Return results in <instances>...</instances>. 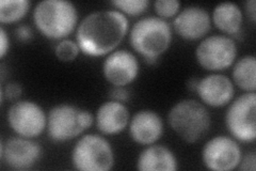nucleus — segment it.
Instances as JSON below:
<instances>
[{"instance_id":"f257e3e1","label":"nucleus","mask_w":256,"mask_h":171,"mask_svg":"<svg viewBox=\"0 0 256 171\" xmlns=\"http://www.w3.org/2000/svg\"><path fill=\"white\" fill-rule=\"evenodd\" d=\"M128 20L118 10L88 14L77 28V44L88 56L100 57L112 52L127 34Z\"/></svg>"},{"instance_id":"f03ea898","label":"nucleus","mask_w":256,"mask_h":171,"mask_svg":"<svg viewBox=\"0 0 256 171\" xmlns=\"http://www.w3.org/2000/svg\"><path fill=\"white\" fill-rule=\"evenodd\" d=\"M130 41L132 47L146 58V63L154 64L171 44L170 24L155 16L141 19L132 26Z\"/></svg>"},{"instance_id":"7ed1b4c3","label":"nucleus","mask_w":256,"mask_h":171,"mask_svg":"<svg viewBox=\"0 0 256 171\" xmlns=\"http://www.w3.org/2000/svg\"><path fill=\"white\" fill-rule=\"evenodd\" d=\"M168 120L176 135L189 143L202 140L212 125L210 111L205 105L191 99L176 103L170 109Z\"/></svg>"},{"instance_id":"20e7f679","label":"nucleus","mask_w":256,"mask_h":171,"mask_svg":"<svg viewBox=\"0 0 256 171\" xmlns=\"http://www.w3.org/2000/svg\"><path fill=\"white\" fill-rule=\"evenodd\" d=\"M77 20L75 5L66 0H43L34 11V22L38 30L52 40L68 37L76 27Z\"/></svg>"},{"instance_id":"39448f33","label":"nucleus","mask_w":256,"mask_h":171,"mask_svg":"<svg viewBox=\"0 0 256 171\" xmlns=\"http://www.w3.org/2000/svg\"><path fill=\"white\" fill-rule=\"evenodd\" d=\"M93 115L75 105L60 104L52 107L47 116V133L56 142L72 140L93 124Z\"/></svg>"},{"instance_id":"423d86ee","label":"nucleus","mask_w":256,"mask_h":171,"mask_svg":"<svg viewBox=\"0 0 256 171\" xmlns=\"http://www.w3.org/2000/svg\"><path fill=\"white\" fill-rule=\"evenodd\" d=\"M72 162L82 171H108L114 165L111 144L98 134H88L76 142L72 151Z\"/></svg>"},{"instance_id":"0eeeda50","label":"nucleus","mask_w":256,"mask_h":171,"mask_svg":"<svg viewBox=\"0 0 256 171\" xmlns=\"http://www.w3.org/2000/svg\"><path fill=\"white\" fill-rule=\"evenodd\" d=\"M256 94L246 92L232 103L226 113V125L237 140L252 142L256 138Z\"/></svg>"},{"instance_id":"6e6552de","label":"nucleus","mask_w":256,"mask_h":171,"mask_svg":"<svg viewBox=\"0 0 256 171\" xmlns=\"http://www.w3.org/2000/svg\"><path fill=\"white\" fill-rule=\"evenodd\" d=\"M236 56L235 41L220 35L205 38L196 51L198 64L208 71H223L230 68L234 63Z\"/></svg>"},{"instance_id":"1a4fd4ad","label":"nucleus","mask_w":256,"mask_h":171,"mask_svg":"<svg viewBox=\"0 0 256 171\" xmlns=\"http://www.w3.org/2000/svg\"><path fill=\"white\" fill-rule=\"evenodd\" d=\"M8 122L13 131L26 138L41 135L47 127V117L41 106L32 101L15 102L8 111Z\"/></svg>"},{"instance_id":"9d476101","label":"nucleus","mask_w":256,"mask_h":171,"mask_svg":"<svg viewBox=\"0 0 256 171\" xmlns=\"http://www.w3.org/2000/svg\"><path fill=\"white\" fill-rule=\"evenodd\" d=\"M242 157L239 144L228 136H216L208 140L202 151L206 168L214 171H230L238 167Z\"/></svg>"},{"instance_id":"9b49d317","label":"nucleus","mask_w":256,"mask_h":171,"mask_svg":"<svg viewBox=\"0 0 256 171\" xmlns=\"http://www.w3.org/2000/svg\"><path fill=\"white\" fill-rule=\"evenodd\" d=\"M0 157L4 164L14 170H28L41 157L42 149L32 138L14 137L2 142Z\"/></svg>"},{"instance_id":"f8f14e48","label":"nucleus","mask_w":256,"mask_h":171,"mask_svg":"<svg viewBox=\"0 0 256 171\" xmlns=\"http://www.w3.org/2000/svg\"><path fill=\"white\" fill-rule=\"evenodd\" d=\"M102 73L109 84L124 87L137 78L139 61L136 56L125 50L111 53L102 64Z\"/></svg>"},{"instance_id":"ddd939ff","label":"nucleus","mask_w":256,"mask_h":171,"mask_svg":"<svg viewBox=\"0 0 256 171\" xmlns=\"http://www.w3.org/2000/svg\"><path fill=\"white\" fill-rule=\"evenodd\" d=\"M210 16L202 7L190 6L182 10L173 22V27L182 39L194 41L203 38L210 29Z\"/></svg>"},{"instance_id":"4468645a","label":"nucleus","mask_w":256,"mask_h":171,"mask_svg":"<svg viewBox=\"0 0 256 171\" xmlns=\"http://www.w3.org/2000/svg\"><path fill=\"white\" fill-rule=\"evenodd\" d=\"M196 92L205 105L210 107H223L234 97V84L222 74L207 75L198 80Z\"/></svg>"},{"instance_id":"2eb2a0df","label":"nucleus","mask_w":256,"mask_h":171,"mask_svg":"<svg viewBox=\"0 0 256 171\" xmlns=\"http://www.w3.org/2000/svg\"><path fill=\"white\" fill-rule=\"evenodd\" d=\"M132 139L140 144H153L164 133V122L153 110H140L132 117L130 124Z\"/></svg>"},{"instance_id":"dca6fc26","label":"nucleus","mask_w":256,"mask_h":171,"mask_svg":"<svg viewBox=\"0 0 256 171\" xmlns=\"http://www.w3.org/2000/svg\"><path fill=\"white\" fill-rule=\"evenodd\" d=\"M96 126L105 135L123 132L130 122V111L123 103L109 101L100 106L96 112Z\"/></svg>"},{"instance_id":"f3484780","label":"nucleus","mask_w":256,"mask_h":171,"mask_svg":"<svg viewBox=\"0 0 256 171\" xmlns=\"http://www.w3.org/2000/svg\"><path fill=\"white\" fill-rule=\"evenodd\" d=\"M137 168L140 171H175L178 170V159L169 148L154 144L140 153Z\"/></svg>"},{"instance_id":"a211bd4d","label":"nucleus","mask_w":256,"mask_h":171,"mask_svg":"<svg viewBox=\"0 0 256 171\" xmlns=\"http://www.w3.org/2000/svg\"><path fill=\"white\" fill-rule=\"evenodd\" d=\"M212 20L214 26L224 34L236 36L242 26V12L234 3H221L214 9Z\"/></svg>"},{"instance_id":"6ab92c4d","label":"nucleus","mask_w":256,"mask_h":171,"mask_svg":"<svg viewBox=\"0 0 256 171\" xmlns=\"http://www.w3.org/2000/svg\"><path fill=\"white\" fill-rule=\"evenodd\" d=\"M234 83L246 92H255L256 89V58L244 56L240 58L233 69Z\"/></svg>"},{"instance_id":"aec40b11","label":"nucleus","mask_w":256,"mask_h":171,"mask_svg":"<svg viewBox=\"0 0 256 171\" xmlns=\"http://www.w3.org/2000/svg\"><path fill=\"white\" fill-rule=\"evenodd\" d=\"M29 0H2L0 2V22L12 24L20 21L30 9Z\"/></svg>"},{"instance_id":"412c9836","label":"nucleus","mask_w":256,"mask_h":171,"mask_svg":"<svg viewBox=\"0 0 256 171\" xmlns=\"http://www.w3.org/2000/svg\"><path fill=\"white\" fill-rule=\"evenodd\" d=\"M120 12L130 15H139L146 12L150 6L148 0H114L111 3Z\"/></svg>"},{"instance_id":"4be33fe9","label":"nucleus","mask_w":256,"mask_h":171,"mask_svg":"<svg viewBox=\"0 0 256 171\" xmlns=\"http://www.w3.org/2000/svg\"><path fill=\"white\" fill-rule=\"evenodd\" d=\"M79 46L72 40H63L54 48V54L62 62H72L79 54Z\"/></svg>"},{"instance_id":"5701e85b","label":"nucleus","mask_w":256,"mask_h":171,"mask_svg":"<svg viewBox=\"0 0 256 171\" xmlns=\"http://www.w3.org/2000/svg\"><path fill=\"white\" fill-rule=\"evenodd\" d=\"M154 8L160 19H170L180 11V3L178 0H157L154 3Z\"/></svg>"},{"instance_id":"b1692460","label":"nucleus","mask_w":256,"mask_h":171,"mask_svg":"<svg viewBox=\"0 0 256 171\" xmlns=\"http://www.w3.org/2000/svg\"><path fill=\"white\" fill-rule=\"evenodd\" d=\"M22 95V87L18 83H9L2 89V102L4 97L8 100H16Z\"/></svg>"},{"instance_id":"393cba45","label":"nucleus","mask_w":256,"mask_h":171,"mask_svg":"<svg viewBox=\"0 0 256 171\" xmlns=\"http://www.w3.org/2000/svg\"><path fill=\"white\" fill-rule=\"evenodd\" d=\"M109 97L112 101L124 103L130 100V91L124 87H114L109 91Z\"/></svg>"},{"instance_id":"a878e982","label":"nucleus","mask_w":256,"mask_h":171,"mask_svg":"<svg viewBox=\"0 0 256 171\" xmlns=\"http://www.w3.org/2000/svg\"><path fill=\"white\" fill-rule=\"evenodd\" d=\"M239 170L242 171H255L256 169V155L255 152H250L249 154L242 159L239 162Z\"/></svg>"},{"instance_id":"bb28decb","label":"nucleus","mask_w":256,"mask_h":171,"mask_svg":"<svg viewBox=\"0 0 256 171\" xmlns=\"http://www.w3.org/2000/svg\"><path fill=\"white\" fill-rule=\"evenodd\" d=\"M10 47V40L8 38L6 32L4 27L0 28V57L4 58L6 54L9 51Z\"/></svg>"},{"instance_id":"cd10ccee","label":"nucleus","mask_w":256,"mask_h":171,"mask_svg":"<svg viewBox=\"0 0 256 171\" xmlns=\"http://www.w3.org/2000/svg\"><path fill=\"white\" fill-rule=\"evenodd\" d=\"M15 35H16V38H18L20 41L25 42V41H28L29 39H31L32 31L28 26L22 25L15 29Z\"/></svg>"},{"instance_id":"c85d7f7f","label":"nucleus","mask_w":256,"mask_h":171,"mask_svg":"<svg viewBox=\"0 0 256 171\" xmlns=\"http://www.w3.org/2000/svg\"><path fill=\"white\" fill-rule=\"evenodd\" d=\"M244 9H246L248 16L250 18V20L253 23H255V21H256V3H255V0H248V2H246Z\"/></svg>"},{"instance_id":"c756f323","label":"nucleus","mask_w":256,"mask_h":171,"mask_svg":"<svg viewBox=\"0 0 256 171\" xmlns=\"http://www.w3.org/2000/svg\"><path fill=\"white\" fill-rule=\"evenodd\" d=\"M198 83V79H196V78H191V79H189V80H188V88L190 89L191 91L196 92Z\"/></svg>"}]
</instances>
